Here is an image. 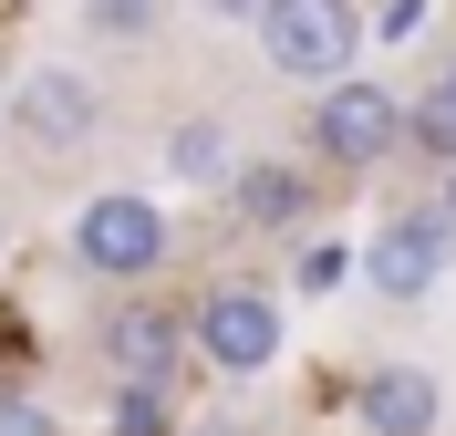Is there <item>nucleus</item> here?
I'll list each match as a JSON object with an SVG mask.
<instances>
[{
  "label": "nucleus",
  "instance_id": "14",
  "mask_svg": "<svg viewBox=\"0 0 456 436\" xmlns=\"http://www.w3.org/2000/svg\"><path fill=\"white\" fill-rule=\"evenodd\" d=\"M218 11H270V0H218Z\"/></svg>",
  "mask_w": 456,
  "mask_h": 436
},
{
  "label": "nucleus",
  "instance_id": "11",
  "mask_svg": "<svg viewBox=\"0 0 456 436\" xmlns=\"http://www.w3.org/2000/svg\"><path fill=\"white\" fill-rule=\"evenodd\" d=\"M239 198H249V218H301V177L249 167V177H239Z\"/></svg>",
  "mask_w": 456,
  "mask_h": 436
},
{
  "label": "nucleus",
  "instance_id": "8",
  "mask_svg": "<svg viewBox=\"0 0 456 436\" xmlns=\"http://www.w3.org/2000/svg\"><path fill=\"white\" fill-rule=\"evenodd\" d=\"M353 406H363V426H373V436H436L446 395H436V374H426V364H373Z\"/></svg>",
  "mask_w": 456,
  "mask_h": 436
},
{
  "label": "nucleus",
  "instance_id": "15",
  "mask_svg": "<svg viewBox=\"0 0 456 436\" xmlns=\"http://www.w3.org/2000/svg\"><path fill=\"white\" fill-rule=\"evenodd\" d=\"M446 84H456V62H446Z\"/></svg>",
  "mask_w": 456,
  "mask_h": 436
},
{
  "label": "nucleus",
  "instance_id": "1",
  "mask_svg": "<svg viewBox=\"0 0 456 436\" xmlns=\"http://www.w3.org/2000/svg\"><path fill=\"white\" fill-rule=\"evenodd\" d=\"M259 53H270V73H290V84H332L342 62L363 53V11H353V0H270V11H259Z\"/></svg>",
  "mask_w": 456,
  "mask_h": 436
},
{
  "label": "nucleus",
  "instance_id": "12",
  "mask_svg": "<svg viewBox=\"0 0 456 436\" xmlns=\"http://www.w3.org/2000/svg\"><path fill=\"white\" fill-rule=\"evenodd\" d=\"M114 436H167V384L125 374V406H114Z\"/></svg>",
  "mask_w": 456,
  "mask_h": 436
},
{
  "label": "nucleus",
  "instance_id": "17",
  "mask_svg": "<svg viewBox=\"0 0 456 436\" xmlns=\"http://www.w3.org/2000/svg\"><path fill=\"white\" fill-rule=\"evenodd\" d=\"M208 436H228V426H208Z\"/></svg>",
  "mask_w": 456,
  "mask_h": 436
},
{
  "label": "nucleus",
  "instance_id": "13",
  "mask_svg": "<svg viewBox=\"0 0 456 436\" xmlns=\"http://www.w3.org/2000/svg\"><path fill=\"white\" fill-rule=\"evenodd\" d=\"M0 436H62V426L31 406V395H0Z\"/></svg>",
  "mask_w": 456,
  "mask_h": 436
},
{
  "label": "nucleus",
  "instance_id": "7",
  "mask_svg": "<svg viewBox=\"0 0 456 436\" xmlns=\"http://www.w3.org/2000/svg\"><path fill=\"white\" fill-rule=\"evenodd\" d=\"M11 115H21L31 145H94V125H104V94L73 73V62H31L21 94H11Z\"/></svg>",
  "mask_w": 456,
  "mask_h": 436
},
{
  "label": "nucleus",
  "instance_id": "6",
  "mask_svg": "<svg viewBox=\"0 0 456 436\" xmlns=\"http://www.w3.org/2000/svg\"><path fill=\"white\" fill-rule=\"evenodd\" d=\"M446 250H456V208H404L395 229L373 239V291H384V301H426L436 270H446Z\"/></svg>",
  "mask_w": 456,
  "mask_h": 436
},
{
  "label": "nucleus",
  "instance_id": "9",
  "mask_svg": "<svg viewBox=\"0 0 456 436\" xmlns=\"http://www.w3.org/2000/svg\"><path fill=\"white\" fill-rule=\"evenodd\" d=\"M404 145L436 156V167H456V84H426L415 104H404Z\"/></svg>",
  "mask_w": 456,
  "mask_h": 436
},
{
  "label": "nucleus",
  "instance_id": "3",
  "mask_svg": "<svg viewBox=\"0 0 456 436\" xmlns=\"http://www.w3.org/2000/svg\"><path fill=\"white\" fill-rule=\"evenodd\" d=\"M312 145L332 167H384L404 145V104L384 84H363V73H332V84L312 94Z\"/></svg>",
  "mask_w": 456,
  "mask_h": 436
},
{
  "label": "nucleus",
  "instance_id": "4",
  "mask_svg": "<svg viewBox=\"0 0 456 436\" xmlns=\"http://www.w3.org/2000/svg\"><path fill=\"white\" fill-rule=\"evenodd\" d=\"M187 343L218 374H270L281 364V301L270 291H208L198 312H187Z\"/></svg>",
  "mask_w": 456,
  "mask_h": 436
},
{
  "label": "nucleus",
  "instance_id": "16",
  "mask_svg": "<svg viewBox=\"0 0 456 436\" xmlns=\"http://www.w3.org/2000/svg\"><path fill=\"white\" fill-rule=\"evenodd\" d=\"M446 208H456V187H446Z\"/></svg>",
  "mask_w": 456,
  "mask_h": 436
},
{
  "label": "nucleus",
  "instance_id": "5",
  "mask_svg": "<svg viewBox=\"0 0 456 436\" xmlns=\"http://www.w3.org/2000/svg\"><path fill=\"white\" fill-rule=\"evenodd\" d=\"M94 353H104L114 374H135V384H176V364H187V322L156 312V301H114V312L94 322Z\"/></svg>",
  "mask_w": 456,
  "mask_h": 436
},
{
  "label": "nucleus",
  "instance_id": "2",
  "mask_svg": "<svg viewBox=\"0 0 456 436\" xmlns=\"http://www.w3.org/2000/svg\"><path fill=\"white\" fill-rule=\"evenodd\" d=\"M156 260H167V208L156 198H135V187L84 198V218H73V270H94V281H145Z\"/></svg>",
  "mask_w": 456,
  "mask_h": 436
},
{
  "label": "nucleus",
  "instance_id": "10",
  "mask_svg": "<svg viewBox=\"0 0 456 436\" xmlns=\"http://www.w3.org/2000/svg\"><path fill=\"white\" fill-rule=\"evenodd\" d=\"M167 167L187 177V187H218V177H228V136H218L208 115H187V125L167 136Z\"/></svg>",
  "mask_w": 456,
  "mask_h": 436
}]
</instances>
